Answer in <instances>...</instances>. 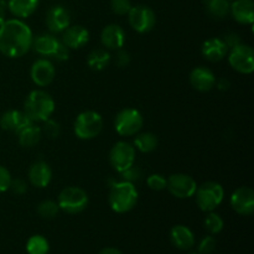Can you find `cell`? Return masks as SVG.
Segmentation results:
<instances>
[{"label":"cell","mask_w":254,"mask_h":254,"mask_svg":"<svg viewBox=\"0 0 254 254\" xmlns=\"http://www.w3.org/2000/svg\"><path fill=\"white\" fill-rule=\"evenodd\" d=\"M34 34L21 19H6L0 25V52L9 59H20L31 50Z\"/></svg>","instance_id":"cell-1"},{"label":"cell","mask_w":254,"mask_h":254,"mask_svg":"<svg viewBox=\"0 0 254 254\" xmlns=\"http://www.w3.org/2000/svg\"><path fill=\"white\" fill-rule=\"evenodd\" d=\"M56 103L49 92L44 89H34L26 96L24 102V112L34 123H42L52 117Z\"/></svg>","instance_id":"cell-2"},{"label":"cell","mask_w":254,"mask_h":254,"mask_svg":"<svg viewBox=\"0 0 254 254\" xmlns=\"http://www.w3.org/2000/svg\"><path fill=\"white\" fill-rule=\"evenodd\" d=\"M139 200V192L135 185L128 181H118L111 186L108 202L116 213H127L133 210Z\"/></svg>","instance_id":"cell-3"},{"label":"cell","mask_w":254,"mask_h":254,"mask_svg":"<svg viewBox=\"0 0 254 254\" xmlns=\"http://www.w3.org/2000/svg\"><path fill=\"white\" fill-rule=\"evenodd\" d=\"M31 50H34L40 57L55 60L57 62L67 61L69 57V50L62 44L55 34H39L34 36Z\"/></svg>","instance_id":"cell-4"},{"label":"cell","mask_w":254,"mask_h":254,"mask_svg":"<svg viewBox=\"0 0 254 254\" xmlns=\"http://www.w3.org/2000/svg\"><path fill=\"white\" fill-rule=\"evenodd\" d=\"M196 205L203 212L215 211L222 203L225 198V189L217 181H206L197 185L195 192Z\"/></svg>","instance_id":"cell-5"},{"label":"cell","mask_w":254,"mask_h":254,"mask_svg":"<svg viewBox=\"0 0 254 254\" xmlns=\"http://www.w3.org/2000/svg\"><path fill=\"white\" fill-rule=\"evenodd\" d=\"M89 202L88 193L78 186H67L57 197L60 210L68 215H77L83 212Z\"/></svg>","instance_id":"cell-6"},{"label":"cell","mask_w":254,"mask_h":254,"mask_svg":"<svg viewBox=\"0 0 254 254\" xmlns=\"http://www.w3.org/2000/svg\"><path fill=\"white\" fill-rule=\"evenodd\" d=\"M103 129V118L98 112L84 111L77 116L73 123L74 135L81 140L97 138Z\"/></svg>","instance_id":"cell-7"},{"label":"cell","mask_w":254,"mask_h":254,"mask_svg":"<svg viewBox=\"0 0 254 254\" xmlns=\"http://www.w3.org/2000/svg\"><path fill=\"white\" fill-rule=\"evenodd\" d=\"M144 117L138 109L124 108L117 113L114 119V129L121 136H133L141 130Z\"/></svg>","instance_id":"cell-8"},{"label":"cell","mask_w":254,"mask_h":254,"mask_svg":"<svg viewBox=\"0 0 254 254\" xmlns=\"http://www.w3.org/2000/svg\"><path fill=\"white\" fill-rule=\"evenodd\" d=\"M228 64L235 71L242 74H251L254 71V50L252 46L241 42L228 50Z\"/></svg>","instance_id":"cell-9"},{"label":"cell","mask_w":254,"mask_h":254,"mask_svg":"<svg viewBox=\"0 0 254 254\" xmlns=\"http://www.w3.org/2000/svg\"><path fill=\"white\" fill-rule=\"evenodd\" d=\"M135 163V148L128 141H117L109 151V164L117 173H123Z\"/></svg>","instance_id":"cell-10"},{"label":"cell","mask_w":254,"mask_h":254,"mask_svg":"<svg viewBox=\"0 0 254 254\" xmlns=\"http://www.w3.org/2000/svg\"><path fill=\"white\" fill-rule=\"evenodd\" d=\"M128 21L134 31L146 34L155 27L156 15L154 10L146 5H135L131 6L128 12Z\"/></svg>","instance_id":"cell-11"},{"label":"cell","mask_w":254,"mask_h":254,"mask_svg":"<svg viewBox=\"0 0 254 254\" xmlns=\"http://www.w3.org/2000/svg\"><path fill=\"white\" fill-rule=\"evenodd\" d=\"M166 189L176 198H191L195 195L197 183L189 174L178 173L169 176Z\"/></svg>","instance_id":"cell-12"},{"label":"cell","mask_w":254,"mask_h":254,"mask_svg":"<svg viewBox=\"0 0 254 254\" xmlns=\"http://www.w3.org/2000/svg\"><path fill=\"white\" fill-rule=\"evenodd\" d=\"M30 77L35 86L44 88L54 82L56 77V67L51 60L44 57L37 59L30 68Z\"/></svg>","instance_id":"cell-13"},{"label":"cell","mask_w":254,"mask_h":254,"mask_svg":"<svg viewBox=\"0 0 254 254\" xmlns=\"http://www.w3.org/2000/svg\"><path fill=\"white\" fill-rule=\"evenodd\" d=\"M45 22L51 34H62L71 25V12L64 5H54L47 11Z\"/></svg>","instance_id":"cell-14"},{"label":"cell","mask_w":254,"mask_h":254,"mask_svg":"<svg viewBox=\"0 0 254 254\" xmlns=\"http://www.w3.org/2000/svg\"><path fill=\"white\" fill-rule=\"evenodd\" d=\"M233 210L241 216H251L254 212V191L248 186L236 189L230 198Z\"/></svg>","instance_id":"cell-15"},{"label":"cell","mask_w":254,"mask_h":254,"mask_svg":"<svg viewBox=\"0 0 254 254\" xmlns=\"http://www.w3.org/2000/svg\"><path fill=\"white\" fill-rule=\"evenodd\" d=\"M61 41L68 50H79L89 41V31L82 25H69L62 32Z\"/></svg>","instance_id":"cell-16"},{"label":"cell","mask_w":254,"mask_h":254,"mask_svg":"<svg viewBox=\"0 0 254 254\" xmlns=\"http://www.w3.org/2000/svg\"><path fill=\"white\" fill-rule=\"evenodd\" d=\"M126 31L118 24H109L101 32V42L106 50L117 51L126 44Z\"/></svg>","instance_id":"cell-17"},{"label":"cell","mask_w":254,"mask_h":254,"mask_svg":"<svg viewBox=\"0 0 254 254\" xmlns=\"http://www.w3.org/2000/svg\"><path fill=\"white\" fill-rule=\"evenodd\" d=\"M30 184L37 189H45L52 181V169L46 161H35L27 173Z\"/></svg>","instance_id":"cell-18"},{"label":"cell","mask_w":254,"mask_h":254,"mask_svg":"<svg viewBox=\"0 0 254 254\" xmlns=\"http://www.w3.org/2000/svg\"><path fill=\"white\" fill-rule=\"evenodd\" d=\"M30 123L32 122L25 114V112L17 111V109H10V111L4 112L0 117V128L2 130L11 131L15 134Z\"/></svg>","instance_id":"cell-19"},{"label":"cell","mask_w":254,"mask_h":254,"mask_svg":"<svg viewBox=\"0 0 254 254\" xmlns=\"http://www.w3.org/2000/svg\"><path fill=\"white\" fill-rule=\"evenodd\" d=\"M215 73L210 68L203 66H198L193 68L190 73V83L196 91L208 92L216 86Z\"/></svg>","instance_id":"cell-20"},{"label":"cell","mask_w":254,"mask_h":254,"mask_svg":"<svg viewBox=\"0 0 254 254\" xmlns=\"http://www.w3.org/2000/svg\"><path fill=\"white\" fill-rule=\"evenodd\" d=\"M228 47L222 37H211L207 39L201 46V54L207 61L220 62L227 56Z\"/></svg>","instance_id":"cell-21"},{"label":"cell","mask_w":254,"mask_h":254,"mask_svg":"<svg viewBox=\"0 0 254 254\" xmlns=\"http://www.w3.org/2000/svg\"><path fill=\"white\" fill-rule=\"evenodd\" d=\"M230 15L242 25H252L254 22L253 0H233L231 1Z\"/></svg>","instance_id":"cell-22"},{"label":"cell","mask_w":254,"mask_h":254,"mask_svg":"<svg viewBox=\"0 0 254 254\" xmlns=\"http://www.w3.org/2000/svg\"><path fill=\"white\" fill-rule=\"evenodd\" d=\"M170 241L179 250L189 251L195 246V235L188 226L176 225L170 231Z\"/></svg>","instance_id":"cell-23"},{"label":"cell","mask_w":254,"mask_h":254,"mask_svg":"<svg viewBox=\"0 0 254 254\" xmlns=\"http://www.w3.org/2000/svg\"><path fill=\"white\" fill-rule=\"evenodd\" d=\"M40 0H7V10L16 19H27L37 10Z\"/></svg>","instance_id":"cell-24"},{"label":"cell","mask_w":254,"mask_h":254,"mask_svg":"<svg viewBox=\"0 0 254 254\" xmlns=\"http://www.w3.org/2000/svg\"><path fill=\"white\" fill-rule=\"evenodd\" d=\"M17 141L22 148H32L36 144L40 143L42 138L41 127L36 126V123H30L26 127L19 130L16 133Z\"/></svg>","instance_id":"cell-25"},{"label":"cell","mask_w":254,"mask_h":254,"mask_svg":"<svg viewBox=\"0 0 254 254\" xmlns=\"http://www.w3.org/2000/svg\"><path fill=\"white\" fill-rule=\"evenodd\" d=\"M112 61V56L108 50L106 49H96L89 52L87 56V64L92 71H103L109 66Z\"/></svg>","instance_id":"cell-26"},{"label":"cell","mask_w":254,"mask_h":254,"mask_svg":"<svg viewBox=\"0 0 254 254\" xmlns=\"http://www.w3.org/2000/svg\"><path fill=\"white\" fill-rule=\"evenodd\" d=\"M206 12L212 19L222 20L230 15V0H202Z\"/></svg>","instance_id":"cell-27"},{"label":"cell","mask_w":254,"mask_h":254,"mask_svg":"<svg viewBox=\"0 0 254 254\" xmlns=\"http://www.w3.org/2000/svg\"><path fill=\"white\" fill-rule=\"evenodd\" d=\"M158 136L150 131H145V133H138L135 134V139H134V148L135 150H139L140 153L149 154L153 153L156 148H158Z\"/></svg>","instance_id":"cell-28"},{"label":"cell","mask_w":254,"mask_h":254,"mask_svg":"<svg viewBox=\"0 0 254 254\" xmlns=\"http://www.w3.org/2000/svg\"><path fill=\"white\" fill-rule=\"evenodd\" d=\"M50 251L49 241L41 235H35L27 240L26 252L27 254H47Z\"/></svg>","instance_id":"cell-29"},{"label":"cell","mask_w":254,"mask_h":254,"mask_svg":"<svg viewBox=\"0 0 254 254\" xmlns=\"http://www.w3.org/2000/svg\"><path fill=\"white\" fill-rule=\"evenodd\" d=\"M36 211L40 217L45 218V220H51V218L56 217L61 210H60L57 201L44 200L37 205Z\"/></svg>","instance_id":"cell-30"},{"label":"cell","mask_w":254,"mask_h":254,"mask_svg":"<svg viewBox=\"0 0 254 254\" xmlns=\"http://www.w3.org/2000/svg\"><path fill=\"white\" fill-rule=\"evenodd\" d=\"M203 223H205V228L211 235H218L225 227L223 218L218 213L213 212V211L207 212V216L205 217V222Z\"/></svg>","instance_id":"cell-31"},{"label":"cell","mask_w":254,"mask_h":254,"mask_svg":"<svg viewBox=\"0 0 254 254\" xmlns=\"http://www.w3.org/2000/svg\"><path fill=\"white\" fill-rule=\"evenodd\" d=\"M42 135H46L50 139H56L59 138L60 134H61V126L60 123H57L54 119H47V121L42 122L41 127Z\"/></svg>","instance_id":"cell-32"},{"label":"cell","mask_w":254,"mask_h":254,"mask_svg":"<svg viewBox=\"0 0 254 254\" xmlns=\"http://www.w3.org/2000/svg\"><path fill=\"white\" fill-rule=\"evenodd\" d=\"M146 185L153 191H163L168 185V179L161 174H151L146 178Z\"/></svg>","instance_id":"cell-33"},{"label":"cell","mask_w":254,"mask_h":254,"mask_svg":"<svg viewBox=\"0 0 254 254\" xmlns=\"http://www.w3.org/2000/svg\"><path fill=\"white\" fill-rule=\"evenodd\" d=\"M131 1L130 0H111V9L116 15L123 16V15H128V12L131 9Z\"/></svg>","instance_id":"cell-34"},{"label":"cell","mask_w":254,"mask_h":254,"mask_svg":"<svg viewBox=\"0 0 254 254\" xmlns=\"http://www.w3.org/2000/svg\"><path fill=\"white\" fill-rule=\"evenodd\" d=\"M122 175V180L123 181H128V183H136V181H139L141 179V170L138 168V166L135 165H131L130 168L127 169V170H124L123 173H121Z\"/></svg>","instance_id":"cell-35"},{"label":"cell","mask_w":254,"mask_h":254,"mask_svg":"<svg viewBox=\"0 0 254 254\" xmlns=\"http://www.w3.org/2000/svg\"><path fill=\"white\" fill-rule=\"evenodd\" d=\"M216 248V240L212 236H206L202 238L198 245V253L200 254H211Z\"/></svg>","instance_id":"cell-36"},{"label":"cell","mask_w":254,"mask_h":254,"mask_svg":"<svg viewBox=\"0 0 254 254\" xmlns=\"http://www.w3.org/2000/svg\"><path fill=\"white\" fill-rule=\"evenodd\" d=\"M11 174L5 166L0 165V193L9 190L10 183H11Z\"/></svg>","instance_id":"cell-37"},{"label":"cell","mask_w":254,"mask_h":254,"mask_svg":"<svg viewBox=\"0 0 254 254\" xmlns=\"http://www.w3.org/2000/svg\"><path fill=\"white\" fill-rule=\"evenodd\" d=\"M9 189L16 195H24L27 192V183L24 179H11Z\"/></svg>","instance_id":"cell-38"},{"label":"cell","mask_w":254,"mask_h":254,"mask_svg":"<svg viewBox=\"0 0 254 254\" xmlns=\"http://www.w3.org/2000/svg\"><path fill=\"white\" fill-rule=\"evenodd\" d=\"M129 64H130V55H129V52L123 49L117 50V54H116L117 66L121 67V68H124V67L128 66Z\"/></svg>","instance_id":"cell-39"},{"label":"cell","mask_w":254,"mask_h":254,"mask_svg":"<svg viewBox=\"0 0 254 254\" xmlns=\"http://www.w3.org/2000/svg\"><path fill=\"white\" fill-rule=\"evenodd\" d=\"M222 39H223V41L226 42V45H227L228 49H232V47L237 46V45H240L241 42H242L241 41L240 35L236 34V32H228V34H226Z\"/></svg>","instance_id":"cell-40"},{"label":"cell","mask_w":254,"mask_h":254,"mask_svg":"<svg viewBox=\"0 0 254 254\" xmlns=\"http://www.w3.org/2000/svg\"><path fill=\"white\" fill-rule=\"evenodd\" d=\"M6 1H5V0H0V25L6 20Z\"/></svg>","instance_id":"cell-41"},{"label":"cell","mask_w":254,"mask_h":254,"mask_svg":"<svg viewBox=\"0 0 254 254\" xmlns=\"http://www.w3.org/2000/svg\"><path fill=\"white\" fill-rule=\"evenodd\" d=\"M216 87H217L220 91H227V89L231 87V83L228 79L222 78V79H218V81H216Z\"/></svg>","instance_id":"cell-42"},{"label":"cell","mask_w":254,"mask_h":254,"mask_svg":"<svg viewBox=\"0 0 254 254\" xmlns=\"http://www.w3.org/2000/svg\"><path fill=\"white\" fill-rule=\"evenodd\" d=\"M98 254H123V253L114 247H107V248H103V250H102Z\"/></svg>","instance_id":"cell-43"},{"label":"cell","mask_w":254,"mask_h":254,"mask_svg":"<svg viewBox=\"0 0 254 254\" xmlns=\"http://www.w3.org/2000/svg\"><path fill=\"white\" fill-rule=\"evenodd\" d=\"M188 254H200V253H188Z\"/></svg>","instance_id":"cell-44"},{"label":"cell","mask_w":254,"mask_h":254,"mask_svg":"<svg viewBox=\"0 0 254 254\" xmlns=\"http://www.w3.org/2000/svg\"><path fill=\"white\" fill-rule=\"evenodd\" d=\"M230 1H233V0H230Z\"/></svg>","instance_id":"cell-45"}]
</instances>
